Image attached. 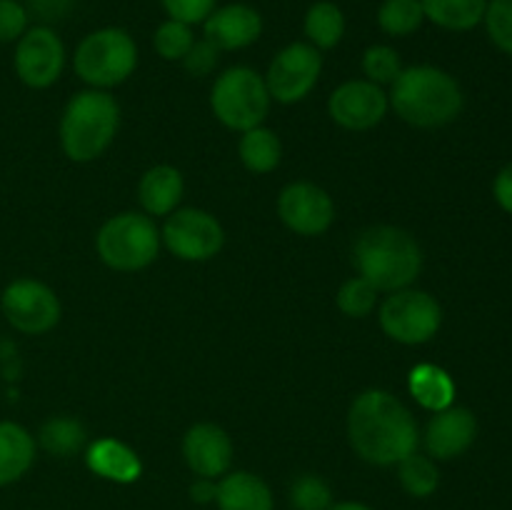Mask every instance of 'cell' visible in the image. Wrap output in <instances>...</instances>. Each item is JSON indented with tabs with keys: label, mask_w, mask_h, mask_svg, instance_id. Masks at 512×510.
I'll list each match as a JSON object with an SVG mask.
<instances>
[{
	"label": "cell",
	"mask_w": 512,
	"mask_h": 510,
	"mask_svg": "<svg viewBox=\"0 0 512 510\" xmlns=\"http://www.w3.org/2000/svg\"><path fill=\"white\" fill-rule=\"evenodd\" d=\"M23 3L28 8L30 18L35 15L40 20V25H50L68 15L73 10L75 0H23Z\"/></svg>",
	"instance_id": "obj_37"
},
{
	"label": "cell",
	"mask_w": 512,
	"mask_h": 510,
	"mask_svg": "<svg viewBox=\"0 0 512 510\" xmlns=\"http://www.w3.org/2000/svg\"><path fill=\"white\" fill-rule=\"evenodd\" d=\"M328 510H373L370 505L358 503V500H340V503H333Z\"/></svg>",
	"instance_id": "obj_40"
},
{
	"label": "cell",
	"mask_w": 512,
	"mask_h": 510,
	"mask_svg": "<svg viewBox=\"0 0 512 510\" xmlns=\"http://www.w3.org/2000/svg\"><path fill=\"white\" fill-rule=\"evenodd\" d=\"M85 463L98 478L113 480V483L128 485L143 475V463L138 453L123 440L115 438H98L85 450Z\"/></svg>",
	"instance_id": "obj_18"
},
{
	"label": "cell",
	"mask_w": 512,
	"mask_h": 510,
	"mask_svg": "<svg viewBox=\"0 0 512 510\" xmlns=\"http://www.w3.org/2000/svg\"><path fill=\"white\" fill-rule=\"evenodd\" d=\"M345 13L333 0H315L303 18L305 38L310 45L323 53V50L338 48L340 40L345 38Z\"/></svg>",
	"instance_id": "obj_23"
},
{
	"label": "cell",
	"mask_w": 512,
	"mask_h": 510,
	"mask_svg": "<svg viewBox=\"0 0 512 510\" xmlns=\"http://www.w3.org/2000/svg\"><path fill=\"white\" fill-rule=\"evenodd\" d=\"M218 510H275L273 490L260 475L248 470L225 473L215 493Z\"/></svg>",
	"instance_id": "obj_19"
},
{
	"label": "cell",
	"mask_w": 512,
	"mask_h": 510,
	"mask_svg": "<svg viewBox=\"0 0 512 510\" xmlns=\"http://www.w3.org/2000/svg\"><path fill=\"white\" fill-rule=\"evenodd\" d=\"M183 193V175L173 165H155V168L145 170L138 183L140 205H143L145 213L155 215V218L173 213L183 200Z\"/></svg>",
	"instance_id": "obj_20"
},
{
	"label": "cell",
	"mask_w": 512,
	"mask_h": 510,
	"mask_svg": "<svg viewBox=\"0 0 512 510\" xmlns=\"http://www.w3.org/2000/svg\"><path fill=\"white\" fill-rule=\"evenodd\" d=\"M390 105L405 123L415 128H440L453 123L463 110L458 80L435 65H410L395 78Z\"/></svg>",
	"instance_id": "obj_3"
},
{
	"label": "cell",
	"mask_w": 512,
	"mask_h": 510,
	"mask_svg": "<svg viewBox=\"0 0 512 510\" xmlns=\"http://www.w3.org/2000/svg\"><path fill=\"white\" fill-rule=\"evenodd\" d=\"M278 215L285 228L305 235V238H313V235H323L333 225L335 205L320 185L298 180L280 190Z\"/></svg>",
	"instance_id": "obj_13"
},
{
	"label": "cell",
	"mask_w": 512,
	"mask_h": 510,
	"mask_svg": "<svg viewBox=\"0 0 512 510\" xmlns=\"http://www.w3.org/2000/svg\"><path fill=\"white\" fill-rule=\"evenodd\" d=\"M493 195H495V200H498L500 208H503L505 213L512 215V163L505 165V168L495 175Z\"/></svg>",
	"instance_id": "obj_38"
},
{
	"label": "cell",
	"mask_w": 512,
	"mask_h": 510,
	"mask_svg": "<svg viewBox=\"0 0 512 510\" xmlns=\"http://www.w3.org/2000/svg\"><path fill=\"white\" fill-rule=\"evenodd\" d=\"M335 300L348 318H365V315L373 313L375 303H378V290L358 275V278H350L340 285Z\"/></svg>",
	"instance_id": "obj_32"
},
{
	"label": "cell",
	"mask_w": 512,
	"mask_h": 510,
	"mask_svg": "<svg viewBox=\"0 0 512 510\" xmlns=\"http://www.w3.org/2000/svg\"><path fill=\"white\" fill-rule=\"evenodd\" d=\"M0 310L13 330L23 335H45L60 320V300L53 288L35 278H18L0 293Z\"/></svg>",
	"instance_id": "obj_9"
},
{
	"label": "cell",
	"mask_w": 512,
	"mask_h": 510,
	"mask_svg": "<svg viewBox=\"0 0 512 510\" xmlns=\"http://www.w3.org/2000/svg\"><path fill=\"white\" fill-rule=\"evenodd\" d=\"M353 263L360 278L378 293H395L415 283L423 268V250L403 228L373 225L355 240Z\"/></svg>",
	"instance_id": "obj_2"
},
{
	"label": "cell",
	"mask_w": 512,
	"mask_h": 510,
	"mask_svg": "<svg viewBox=\"0 0 512 510\" xmlns=\"http://www.w3.org/2000/svg\"><path fill=\"white\" fill-rule=\"evenodd\" d=\"M398 480L405 493L413 498H430L440 485V470L430 455H420L415 450L398 463Z\"/></svg>",
	"instance_id": "obj_28"
},
{
	"label": "cell",
	"mask_w": 512,
	"mask_h": 510,
	"mask_svg": "<svg viewBox=\"0 0 512 510\" xmlns=\"http://www.w3.org/2000/svg\"><path fill=\"white\" fill-rule=\"evenodd\" d=\"M220 60V50L215 48L210 40H195L193 48L188 50V55H185L180 63L185 65V70H188L190 75H198V78H203V75L213 73L215 65H218Z\"/></svg>",
	"instance_id": "obj_36"
},
{
	"label": "cell",
	"mask_w": 512,
	"mask_h": 510,
	"mask_svg": "<svg viewBox=\"0 0 512 510\" xmlns=\"http://www.w3.org/2000/svg\"><path fill=\"white\" fill-rule=\"evenodd\" d=\"M483 23L495 48L512 55V0H488Z\"/></svg>",
	"instance_id": "obj_33"
},
{
	"label": "cell",
	"mask_w": 512,
	"mask_h": 510,
	"mask_svg": "<svg viewBox=\"0 0 512 510\" xmlns=\"http://www.w3.org/2000/svg\"><path fill=\"white\" fill-rule=\"evenodd\" d=\"M95 248L108 268L120 273L143 270L158 258L160 230L150 215L118 213L95 235Z\"/></svg>",
	"instance_id": "obj_7"
},
{
	"label": "cell",
	"mask_w": 512,
	"mask_h": 510,
	"mask_svg": "<svg viewBox=\"0 0 512 510\" xmlns=\"http://www.w3.org/2000/svg\"><path fill=\"white\" fill-rule=\"evenodd\" d=\"M363 73L370 83L393 85L395 78L403 73V60L398 50L390 45H370L363 53Z\"/></svg>",
	"instance_id": "obj_30"
},
{
	"label": "cell",
	"mask_w": 512,
	"mask_h": 510,
	"mask_svg": "<svg viewBox=\"0 0 512 510\" xmlns=\"http://www.w3.org/2000/svg\"><path fill=\"white\" fill-rule=\"evenodd\" d=\"M168 18L188 25H203V20L218 8V0H160Z\"/></svg>",
	"instance_id": "obj_35"
},
{
	"label": "cell",
	"mask_w": 512,
	"mask_h": 510,
	"mask_svg": "<svg viewBox=\"0 0 512 510\" xmlns=\"http://www.w3.org/2000/svg\"><path fill=\"white\" fill-rule=\"evenodd\" d=\"M290 505L295 510H328L333 505V490L320 475H300L290 485Z\"/></svg>",
	"instance_id": "obj_31"
},
{
	"label": "cell",
	"mask_w": 512,
	"mask_h": 510,
	"mask_svg": "<svg viewBox=\"0 0 512 510\" xmlns=\"http://www.w3.org/2000/svg\"><path fill=\"white\" fill-rule=\"evenodd\" d=\"M348 440L370 465H398L418 450L420 433L413 413L388 390H363L348 410Z\"/></svg>",
	"instance_id": "obj_1"
},
{
	"label": "cell",
	"mask_w": 512,
	"mask_h": 510,
	"mask_svg": "<svg viewBox=\"0 0 512 510\" xmlns=\"http://www.w3.org/2000/svg\"><path fill=\"white\" fill-rule=\"evenodd\" d=\"M240 160H243L245 168L250 173L265 175L270 170H275L280 165V158H283V145H280V138L270 128H250L245 130L243 138L238 143Z\"/></svg>",
	"instance_id": "obj_25"
},
{
	"label": "cell",
	"mask_w": 512,
	"mask_h": 510,
	"mask_svg": "<svg viewBox=\"0 0 512 510\" xmlns=\"http://www.w3.org/2000/svg\"><path fill=\"white\" fill-rule=\"evenodd\" d=\"M478 438V420L473 410L463 405H450L438 410L425 428V450L433 460H453L468 453Z\"/></svg>",
	"instance_id": "obj_16"
},
{
	"label": "cell",
	"mask_w": 512,
	"mask_h": 510,
	"mask_svg": "<svg viewBox=\"0 0 512 510\" xmlns=\"http://www.w3.org/2000/svg\"><path fill=\"white\" fill-rule=\"evenodd\" d=\"M73 68L75 75L95 90L115 88L138 68V45L125 28H98L78 43Z\"/></svg>",
	"instance_id": "obj_5"
},
{
	"label": "cell",
	"mask_w": 512,
	"mask_h": 510,
	"mask_svg": "<svg viewBox=\"0 0 512 510\" xmlns=\"http://www.w3.org/2000/svg\"><path fill=\"white\" fill-rule=\"evenodd\" d=\"M193 43V25L180 23V20L173 18H165L153 33V48L163 60H183L188 50L193 48Z\"/></svg>",
	"instance_id": "obj_29"
},
{
	"label": "cell",
	"mask_w": 512,
	"mask_h": 510,
	"mask_svg": "<svg viewBox=\"0 0 512 510\" xmlns=\"http://www.w3.org/2000/svg\"><path fill=\"white\" fill-rule=\"evenodd\" d=\"M410 395L423 405L425 410H445L455 400V383L443 368L433 363H420L410 370Z\"/></svg>",
	"instance_id": "obj_24"
},
{
	"label": "cell",
	"mask_w": 512,
	"mask_h": 510,
	"mask_svg": "<svg viewBox=\"0 0 512 510\" xmlns=\"http://www.w3.org/2000/svg\"><path fill=\"white\" fill-rule=\"evenodd\" d=\"M390 100L380 85L370 80H348L333 90L328 100V113L340 128L370 130L388 115Z\"/></svg>",
	"instance_id": "obj_14"
},
{
	"label": "cell",
	"mask_w": 512,
	"mask_h": 510,
	"mask_svg": "<svg viewBox=\"0 0 512 510\" xmlns=\"http://www.w3.org/2000/svg\"><path fill=\"white\" fill-rule=\"evenodd\" d=\"M380 328L390 340L403 345H423L443 325V308L425 290H395L380 305Z\"/></svg>",
	"instance_id": "obj_8"
},
{
	"label": "cell",
	"mask_w": 512,
	"mask_h": 510,
	"mask_svg": "<svg viewBox=\"0 0 512 510\" xmlns=\"http://www.w3.org/2000/svg\"><path fill=\"white\" fill-rule=\"evenodd\" d=\"M323 70V55L308 40L290 43L270 60L268 73L263 75L270 98L278 103H300L318 85Z\"/></svg>",
	"instance_id": "obj_11"
},
{
	"label": "cell",
	"mask_w": 512,
	"mask_h": 510,
	"mask_svg": "<svg viewBox=\"0 0 512 510\" xmlns=\"http://www.w3.org/2000/svg\"><path fill=\"white\" fill-rule=\"evenodd\" d=\"M35 463V438L15 420H0V488L18 483Z\"/></svg>",
	"instance_id": "obj_21"
},
{
	"label": "cell",
	"mask_w": 512,
	"mask_h": 510,
	"mask_svg": "<svg viewBox=\"0 0 512 510\" xmlns=\"http://www.w3.org/2000/svg\"><path fill=\"white\" fill-rule=\"evenodd\" d=\"M378 25L390 38H408L418 33L425 23L423 3L420 0H383L378 5Z\"/></svg>",
	"instance_id": "obj_27"
},
{
	"label": "cell",
	"mask_w": 512,
	"mask_h": 510,
	"mask_svg": "<svg viewBox=\"0 0 512 510\" xmlns=\"http://www.w3.org/2000/svg\"><path fill=\"white\" fill-rule=\"evenodd\" d=\"M270 93L265 78L248 65H235L215 78L210 90V108L215 118L230 130L245 133L263 125L270 110Z\"/></svg>",
	"instance_id": "obj_6"
},
{
	"label": "cell",
	"mask_w": 512,
	"mask_h": 510,
	"mask_svg": "<svg viewBox=\"0 0 512 510\" xmlns=\"http://www.w3.org/2000/svg\"><path fill=\"white\" fill-rule=\"evenodd\" d=\"M160 240L180 260L203 263L223 250L225 230L208 210L183 208L168 215L160 230Z\"/></svg>",
	"instance_id": "obj_10"
},
{
	"label": "cell",
	"mask_w": 512,
	"mask_h": 510,
	"mask_svg": "<svg viewBox=\"0 0 512 510\" xmlns=\"http://www.w3.org/2000/svg\"><path fill=\"white\" fill-rule=\"evenodd\" d=\"M263 35V15L248 3L218 5L203 20V38L210 40L220 53L243 50Z\"/></svg>",
	"instance_id": "obj_17"
},
{
	"label": "cell",
	"mask_w": 512,
	"mask_h": 510,
	"mask_svg": "<svg viewBox=\"0 0 512 510\" xmlns=\"http://www.w3.org/2000/svg\"><path fill=\"white\" fill-rule=\"evenodd\" d=\"M85 440H88V433L83 423L68 415H53L38 430V445L55 458H70L83 448Z\"/></svg>",
	"instance_id": "obj_26"
},
{
	"label": "cell",
	"mask_w": 512,
	"mask_h": 510,
	"mask_svg": "<svg viewBox=\"0 0 512 510\" xmlns=\"http://www.w3.org/2000/svg\"><path fill=\"white\" fill-rule=\"evenodd\" d=\"M15 75L33 90L50 88L63 75L65 43L50 25H30L15 43Z\"/></svg>",
	"instance_id": "obj_12"
},
{
	"label": "cell",
	"mask_w": 512,
	"mask_h": 510,
	"mask_svg": "<svg viewBox=\"0 0 512 510\" xmlns=\"http://www.w3.org/2000/svg\"><path fill=\"white\" fill-rule=\"evenodd\" d=\"M120 105L108 90H80L68 100L60 118V145L75 163L100 158L115 140Z\"/></svg>",
	"instance_id": "obj_4"
},
{
	"label": "cell",
	"mask_w": 512,
	"mask_h": 510,
	"mask_svg": "<svg viewBox=\"0 0 512 510\" xmlns=\"http://www.w3.org/2000/svg\"><path fill=\"white\" fill-rule=\"evenodd\" d=\"M30 28V13L23 0H0V43H18Z\"/></svg>",
	"instance_id": "obj_34"
},
{
	"label": "cell",
	"mask_w": 512,
	"mask_h": 510,
	"mask_svg": "<svg viewBox=\"0 0 512 510\" xmlns=\"http://www.w3.org/2000/svg\"><path fill=\"white\" fill-rule=\"evenodd\" d=\"M215 493H218V480L195 478V483L190 485V498L200 505L215 503Z\"/></svg>",
	"instance_id": "obj_39"
},
{
	"label": "cell",
	"mask_w": 512,
	"mask_h": 510,
	"mask_svg": "<svg viewBox=\"0 0 512 510\" xmlns=\"http://www.w3.org/2000/svg\"><path fill=\"white\" fill-rule=\"evenodd\" d=\"M183 458L198 478L220 480L233 465V440L220 425L195 423L183 438Z\"/></svg>",
	"instance_id": "obj_15"
},
{
	"label": "cell",
	"mask_w": 512,
	"mask_h": 510,
	"mask_svg": "<svg viewBox=\"0 0 512 510\" xmlns=\"http://www.w3.org/2000/svg\"><path fill=\"white\" fill-rule=\"evenodd\" d=\"M425 20L450 33H468L485 18L488 0H420Z\"/></svg>",
	"instance_id": "obj_22"
}]
</instances>
